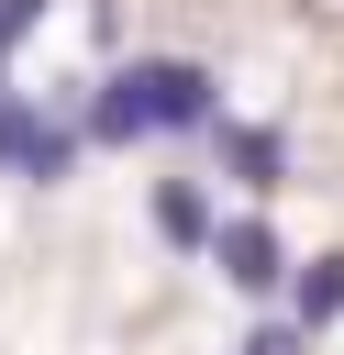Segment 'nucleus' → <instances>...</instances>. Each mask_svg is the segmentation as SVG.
<instances>
[{
	"label": "nucleus",
	"mask_w": 344,
	"mask_h": 355,
	"mask_svg": "<svg viewBox=\"0 0 344 355\" xmlns=\"http://www.w3.org/2000/svg\"><path fill=\"white\" fill-rule=\"evenodd\" d=\"M222 122V78L189 55H144L122 78L89 89V144H144V133H211Z\"/></svg>",
	"instance_id": "f257e3e1"
},
{
	"label": "nucleus",
	"mask_w": 344,
	"mask_h": 355,
	"mask_svg": "<svg viewBox=\"0 0 344 355\" xmlns=\"http://www.w3.org/2000/svg\"><path fill=\"white\" fill-rule=\"evenodd\" d=\"M0 166H11V178H44V189H55V178L78 166V133H67V122H44V111H33L22 89H0Z\"/></svg>",
	"instance_id": "f03ea898"
},
{
	"label": "nucleus",
	"mask_w": 344,
	"mask_h": 355,
	"mask_svg": "<svg viewBox=\"0 0 344 355\" xmlns=\"http://www.w3.org/2000/svg\"><path fill=\"white\" fill-rule=\"evenodd\" d=\"M211 266H222L244 300H266V288L289 277V255H277V233H266V222H211Z\"/></svg>",
	"instance_id": "7ed1b4c3"
},
{
	"label": "nucleus",
	"mask_w": 344,
	"mask_h": 355,
	"mask_svg": "<svg viewBox=\"0 0 344 355\" xmlns=\"http://www.w3.org/2000/svg\"><path fill=\"white\" fill-rule=\"evenodd\" d=\"M222 166H233L244 189H277V178H289V144H277L266 122H222Z\"/></svg>",
	"instance_id": "20e7f679"
},
{
	"label": "nucleus",
	"mask_w": 344,
	"mask_h": 355,
	"mask_svg": "<svg viewBox=\"0 0 344 355\" xmlns=\"http://www.w3.org/2000/svg\"><path fill=\"white\" fill-rule=\"evenodd\" d=\"M155 233H166V244H211V200H200V178H155Z\"/></svg>",
	"instance_id": "39448f33"
},
{
	"label": "nucleus",
	"mask_w": 344,
	"mask_h": 355,
	"mask_svg": "<svg viewBox=\"0 0 344 355\" xmlns=\"http://www.w3.org/2000/svg\"><path fill=\"white\" fill-rule=\"evenodd\" d=\"M289 311H300V333H322V322L344 311V255H311V266L289 277Z\"/></svg>",
	"instance_id": "423d86ee"
},
{
	"label": "nucleus",
	"mask_w": 344,
	"mask_h": 355,
	"mask_svg": "<svg viewBox=\"0 0 344 355\" xmlns=\"http://www.w3.org/2000/svg\"><path fill=\"white\" fill-rule=\"evenodd\" d=\"M300 344H311L300 322H266V333H244V355H300Z\"/></svg>",
	"instance_id": "0eeeda50"
},
{
	"label": "nucleus",
	"mask_w": 344,
	"mask_h": 355,
	"mask_svg": "<svg viewBox=\"0 0 344 355\" xmlns=\"http://www.w3.org/2000/svg\"><path fill=\"white\" fill-rule=\"evenodd\" d=\"M33 22H44V0H0V55H11V44L33 33Z\"/></svg>",
	"instance_id": "6e6552de"
}]
</instances>
